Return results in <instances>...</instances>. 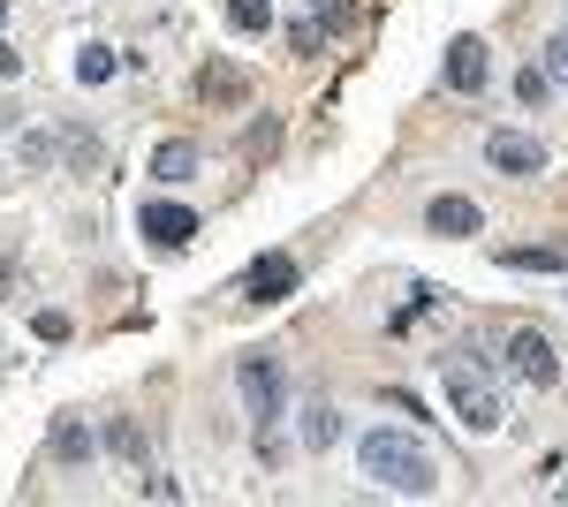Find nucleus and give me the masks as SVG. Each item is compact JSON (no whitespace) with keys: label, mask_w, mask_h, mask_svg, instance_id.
Returning a JSON list of instances; mask_svg holds the SVG:
<instances>
[{"label":"nucleus","mask_w":568,"mask_h":507,"mask_svg":"<svg viewBox=\"0 0 568 507\" xmlns=\"http://www.w3.org/2000/svg\"><path fill=\"white\" fill-rule=\"evenodd\" d=\"M356 469H364L379 493H402V500H433L439 493V463L409 439V432H387V424L356 439Z\"/></svg>","instance_id":"1"},{"label":"nucleus","mask_w":568,"mask_h":507,"mask_svg":"<svg viewBox=\"0 0 568 507\" xmlns=\"http://www.w3.org/2000/svg\"><path fill=\"white\" fill-rule=\"evenodd\" d=\"M439 394H447V417L463 424V432H500L508 409H500V386L485 372V356H439Z\"/></svg>","instance_id":"2"},{"label":"nucleus","mask_w":568,"mask_h":507,"mask_svg":"<svg viewBox=\"0 0 568 507\" xmlns=\"http://www.w3.org/2000/svg\"><path fill=\"white\" fill-rule=\"evenodd\" d=\"M235 394H243V409L258 417V432H273V424L288 417V372H281V356H243L235 364Z\"/></svg>","instance_id":"3"},{"label":"nucleus","mask_w":568,"mask_h":507,"mask_svg":"<svg viewBox=\"0 0 568 507\" xmlns=\"http://www.w3.org/2000/svg\"><path fill=\"white\" fill-rule=\"evenodd\" d=\"M508 372L524 386H554L561 379V356H554V341L538 334V326H516V334H508Z\"/></svg>","instance_id":"4"},{"label":"nucleus","mask_w":568,"mask_h":507,"mask_svg":"<svg viewBox=\"0 0 568 507\" xmlns=\"http://www.w3.org/2000/svg\"><path fill=\"white\" fill-rule=\"evenodd\" d=\"M136 235H152L160 251H182V243L197 235V212L175 205V197H144V205H136Z\"/></svg>","instance_id":"5"},{"label":"nucleus","mask_w":568,"mask_h":507,"mask_svg":"<svg viewBox=\"0 0 568 507\" xmlns=\"http://www.w3.org/2000/svg\"><path fill=\"white\" fill-rule=\"evenodd\" d=\"M296 281H304V265H296L288 251H265V257H251V265H243V296H251V303L296 296Z\"/></svg>","instance_id":"6"},{"label":"nucleus","mask_w":568,"mask_h":507,"mask_svg":"<svg viewBox=\"0 0 568 507\" xmlns=\"http://www.w3.org/2000/svg\"><path fill=\"white\" fill-rule=\"evenodd\" d=\"M485 160H493V174H546V144L530 129H493L485 136Z\"/></svg>","instance_id":"7"},{"label":"nucleus","mask_w":568,"mask_h":507,"mask_svg":"<svg viewBox=\"0 0 568 507\" xmlns=\"http://www.w3.org/2000/svg\"><path fill=\"white\" fill-rule=\"evenodd\" d=\"M485 77H493V61H485V39H447V91H485Z\"/></svg>","instance_id":"8"},{"label":"nucleus","mask_w":568,"mask_h":507,"mask_svg":"<svg viewBox=\"0 0 568 507\" xmlns=\"http://www.w3.org/2000/svg\"><path fill=\"white\" fill-rule=\"evenodd\" d=\"M425 227H433V235H478L485 212L470 205V197H455V190H447V197H433V205H425Z\"/></svg>","instance_id":"9"},{"label":"nucleus","mask_w":568,"mask_h":507,"mask_svg":"<svg viewBox=\"0 0 568 507\" xmlns=\"http://www.w3.org/2000/svg\"><path fill=\"white\" fill-rule=\"evenodd\" d=\"M508 273H568V251L561 243H524V251H500Z\"/></svg>","instance_id":"10"},{"label":"nucleus","mask_w":568,"mask_h":507,"mask_svg":"<svg viewBox=\"0 0 568 507\" xmlns=\"http://www.w3.org/2000/svg\"><path fill=\"white\" fill-rule=\"evenodd\" d=\"M152 174H160V182H190V174H197V144H190V136H168V144L152 152Z\"/></svg>","instance_id":"11"},{"label":"nucleus","mask_w":568,"mask_h":507,"mask_svg":"<svg viewBox=\"0 0 568 507\" xmlns=\"http://www.w3.org/2000/svg\"><path fill=\"white\" fill-rule=\"evenodd\" d=\"M342 439V409L334 402H304V447H334Z\"/></svg>","instance_id":"12"},{"label":"nucleus","mask_w":568,"mask_h":507,"mask_svg":"<svg viewBox=\"0 0 568 507\" xmlns=\"http://www.w3.org/2000/svg\"><path fill=\"white\" fill-rule=\"evenodd\" d=\"M197 99H220V107H235V99H243V77H235V69H197Z\"/></svg>","instance_id":"13"},{"label":"nucleus","mask_w":568,"mask_h":507,"mask_svg":"<svg viewBox=\"0 0 568 507\" xmlns=\"http://www.w3.org/2000/svg\"><path fill=\"white\" fill-rule=\"evenodd\" d=\"M227 23L258 39V31H273V0H227Z\"/></svg>","instance_id":"14"},{"label":"nucleus","mask_w":568,"mask_h":507,"mask_svg":"<svg viewBox=\"0 0 568 507\" xmlns=\"http://www.w3.org/2000/svg\"><path fill=\"white\" fill-rule=\"evenodd\" d=\"M114 77V45H84L77 53V84H106Z\"/></svg>","instance_id":"15"},{"label":"nucleus","mask_w":568,"mask_h":507,"mask_svg":"<svg viewBox=\"0 0 568 507\" xmlns=\"http://www.w3.org/2000/svg\"><path fill=\"white\" fill-rule=\"evenodd\" d=\"M106 447H114L122 463H144V432H136L130 417H114V424H106Z\"/></svg>","instance_id":"16"},{"label":"nucleus","mask_w":568,"mask_h":507,"mask_svg":"<svg viewBox=\"0 0 568 507\" xmlns=\"http://www.w3.org/2000/svg\"><path fill=\"white\" fill-rule=\"evenodd\" d=\"M53 455H61V463H84V455H91V432H77V424L61 417V424H53Z\"/></svg>","instance_id":"17"},{"label":"nucleus","mask_w":568,"mask_h":507,"mask_svg":"<svg viewBox=\"0 0 568 507\" xmlns=\"http://www.w3.org/2000/svg\"><path fill=\"white\" fill-rule=\"evenodd\" d=\"M349 0H311V23H318V31H349Z\"/></svg>","instance_id":"18"},{"label":"nucleus","mask_w":568,"mask_h":507,"mask_svg":"<svg viewBox=\"0 0 568 507\" xmlns=\"http://www.w3.org/2000/svg\"><path fill=\"white\" fill-rule=\"evenodd\" d=\"M516 99H524V107H546V99H554V77H546V69H524V77H516Z\"/></svg>","instance_id":"19"},{"label":"nucleus","mask_w":568,"mask_h":507,"mask_svg":"<svg viewBox=\"0 0 568 507\" xmlns=\"http://www.w3.org/2000/svg\"><path fill=\"white\" fill-rule=\"evenodd\" d=\"M546 77L568 91V31H554V39H546Z\"/></svg>","instance_id":"20"},{"label":"nucleus","mask_w":568,"mask_h":507,"mask_svg":"<svg viewBox=\"0 0 568 507\" xmlns=\"http://www.w3.org/2000/svg\"><path fill=\"white\" fill-rule=\"evenodd\" d=\"M288 45H296V53H318V45H326V31H318V23H311V16H304V23L288 31Z\"/></svg>","instance_id":"21"},{"label":"nucleus","mask_w":568,"mask_h":507,"mask_svg":"<svg viewBox=\"0 0 568 507\" xmlns=\"http://www.w3.org/2000/svg\"><path fill=\"white\" fill-rule=\"evenodd\" d=\"M16 69H23V53H16V45L0 39V77H16Z\"/></svg>","instance_id":"22"},{"label":"nucleus","mask_w":568,"mask_h":507,"mask_svg":"<svg viewBox=\"0 0 568 507\" xmlns=\"http://www.w3.org/2000/svg\"><path fill=\"white\" fill-rule=\"evenodd\" d=\"M0 296H8V265H0Z\"/></svg>","instance_id":"23"},{"label":"nucleus","mask_w":568,"mask_h":507,"mask_svg":"<svg viewBox=\"0 0 568 507\" xmlns=\"http://www.w3.org/2000/svg\"><path fill=\"white\" fill-rule=\"evenodd\" d=\"M0 23H8V0H0Z\"/></svg>","instance_id":"24"}]
</instances>
